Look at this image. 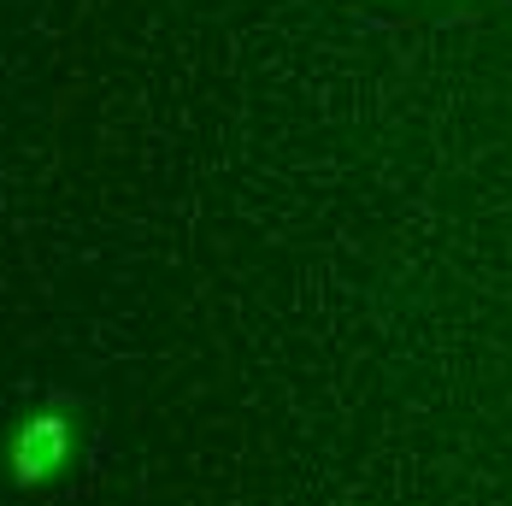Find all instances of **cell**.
<instances>
[{"instance_id": "obj_1", "label": "cell", "mask_w": 512, "mask_h": 506, "mask_svg": "<svg viewBox=\"0 0 512 506\" xmlns=\"http://www.w3.org/2000/svg\"><path fill=\"white\" fill-rule=\"evenodd\" d=\"M71 454V430H65V418H30L18 436H12V471H18V483H48L53 471L65 465Z\"/></svg>"}]
</instances>
